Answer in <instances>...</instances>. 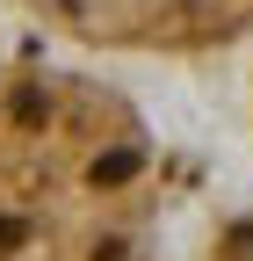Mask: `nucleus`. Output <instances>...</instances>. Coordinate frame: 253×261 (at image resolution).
Here are the masks:
<instances>
[{"label":"nucleus","instance_id":"obj_1","mask_svg":"<svg viewBox=\"0 0 253 261\" xmlns=\"http://www.w3.org/2000/svg\"><path fill=\"white\" fill-rule=\"evenodd\" d=\"M138 174V152H109V160H94V181H131Z\"/></svg>","mask_w":253,"mask_h":261}]
</instances>
